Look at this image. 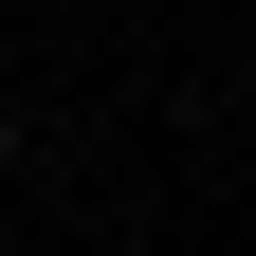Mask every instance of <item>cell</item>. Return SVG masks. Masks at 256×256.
<instances>
[{
    "mask_svg": "<svg viewBox=\"0 0 256 256\" xmlns=\"http://www.w3.org/2000/svg\"><path fill=\"white\" fill-rule=\"evenodd\" d=\"M0 183H18V110H0Z\"/></svg>",
    "mask_w": 256,
    "mask_h": 256,
    "instance_id": "obj_1",
    "label": "cell"
}]
</instances>
